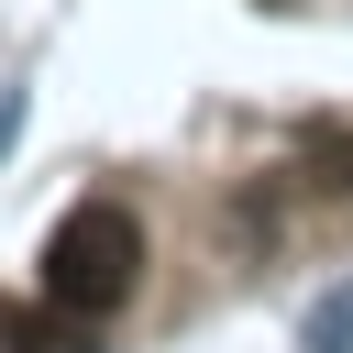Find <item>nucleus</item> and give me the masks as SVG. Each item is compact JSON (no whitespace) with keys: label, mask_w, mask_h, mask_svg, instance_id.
<instances>
[{"label":"nucleus","mask_w":353,"mask_h":353,"mask_svg":"<svg viewBox=\"0 0 353 353\" xmlns=\"http://www.w3.org/2000/svg\"><path fill=\"white\" fill-rule=\"evenodd\" d=\"M0 353H55V342H44V320H33V309H11V298H0Z\"/></svg>","instance_id":"7ed1b4c3"},{"label":"nucleus","mask_w":353,"mask_h":353,"mask_svg":"<svg viewBox=\"0 0 353 353\" xmlns=\"http://www.w3.org/2000/svg\"><path fill=\"white\" fill-rule=\"evenodd\" d=\"M298 353H353V276L298 309Z\"/></svg>","instance_id":"f03ea898"},{"label":"nucleus","mask_w":353,"mask_h":353,"mask_svg":"<svg viewBox=\"0 0 353 353\" xmlns=\"http://www.w3.org/2000/svg\"><path fill=\"white\" fill-rule=\"evenodd\" d=\"M132 276H143V221H132L121 199H88V210L55 221V243H44V298H55V309L110 320V309L132 298Z\"/></svg>","instance_id":"f257e3e1"},{"label":"nucleus","mask_w":353,"mask_h":353,"mask_svg":"<svg viewBox=\"0 0 353 353\" xmlns=\"http://www.w3.org/2000/svg\"><path fill=\"white\" fill-rule=\"evenodd\" d=\"M11 132H22V88H0V154H11Z\"/></svg>","instance_id":"20e7f679"}]
</instances>
